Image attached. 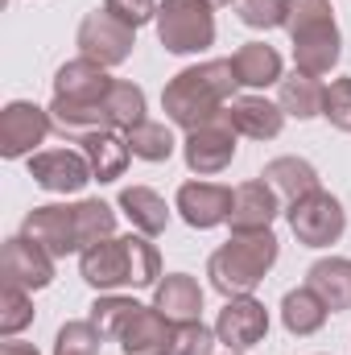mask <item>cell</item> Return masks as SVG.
Wrapping results in <instances>:
<instances>
[{
    "mask_svg": "<svg viewBox=\"0 0 351 355\" xmlns=\"http://www.w3.org/2000/svg\"><path fill=\"white\" fill-rule=\"evenodd\" d=\"M182 157H186L190 174H198V178L223 174V170L232 166V157H236V128H232L228 112H223L219 120H211V124L186 132V141H182Z\"/></svg>",
    "mask_w": 351,
    "mask_h": 355,
    "instance_id": "cell-10",
    "label": "cell"
},
{
    "mask_svg": "<svg viewBox=\"0 0 351 355\" xmlns=\"http://www.w3.org/2000/svg\"><path fill=\"white\" fill-rule=\"evenodd\" d=\"M232 198H236V190H228L219 182H186L178 190V215L190 227L207 232V227H219L232 219Z\"/></svg>",
    "mask_w": 351,
    "mask_h": 355,
    "instance_id": "cell-16",
    "label": "cell"
},
{
    "mask_svg": "<svg viewBox=\"0 0 351 355\" xmlns=\"http://www.w3.org/2000/svg\"><path fill=\"white\" fill-rule=\"evenodd\" d=\"M236 83V71H232V58H215V62H198V67H186L178 71L174 79L162 91V107L170 116V124L194 132L211 120H219L232 103V91Z\"/></svg>",
    "mask_w": 351,
    "mask_h": 355,
    "instance_id": "cell-1",
    "label": "cell"
},
{
    "mask_svg": "<svg viewBox=\"0 0 351 355\" xmlns=\"http://www.w3.org/2000/svg\"><path fill=\"white\" fill-rule=\"evenodd\" d=\"M215 335H219V343L228 352H236V355L248 352V347H257L264 335H268V310H264L252 293L228 297V306L215 318Z\"/></svg>",
    "mask_w": 351,
    "mask_h": 355,
    "instance_id": "cell-13",
    "label": "cell"
},
{
    "mask_svg": "<svg viewBox=\"0 0 351 355\" xmlns=\"http://www.w3.org/2000/svg\"><path fill=\"white\" fill-rule=\"evenodd\" d=\"M281 211V198L277 190L264 182V178H252L244 186H236V198H232V236H252V232H268L273 219Z\"/></svg>",
    "mask_w": 351,
    "mask_h": 355,
    "instance_id": "cell-17",
    "label": "cell"
},
{
    "mask_svg": "<svg viewBox=\"0 0 351 355\" xmlns=\"http://www.w3.org/2000/svg\"><path fill=\"white\" fill-rule=\"evenodd\" d=\"M50 128H54V116H50L46 107H37V103H29V99H12V103L0 112V153H4L8 162H17V157L33 153V149L50 137Z\"/></svg>",
    "mask_w": 351,
    "mask_h": 355,
    "instance_id": "cell-11",
    "label": "cell"
},
{
    "mask_svg": "<svg viewBox=\"0 0 351 355\" xmlns=\"http://www.w3.org/2000/svg\"><path fill=\"white\" fill-rule=\"evenodd\" d=\"M79 145H83L79 153L91 162V174H95V182H116V178L128 170L132 149H128V137H124V132L99 128V132L79 137Z\"/></svg>",
    "mask_w": 351,
    "mask_h": 355,
    "instance_id": "cell-19",
    "label": "cell"
},
{
    "mask_svg": "<svg viewBox=\"0 0 351 355\" xmlns=\"http://www.w3.org/2000/svg\"><path fill=\"white\" fill-rule=\"evenodd\" d=\"M264 182H268V186L277 190V198H285L289 207H293L298 198L323 190V186H318V170H314L310 162H302V157H277V162H268V166H264Z\"/></svg>",
    "mask_w": 351,
    "mask_h": 355,
    "instance_id": "cell-22",
    "label": "cell"
},
{
    "mask_svg": "<svg viewBox=\"0 0 351 355\" xmlns=\"http://www.w3.org/2000/svg\"><path fill=\"white\" fill-rule=\"evenodd\" d=\"M145 306L141 302H132V297H99L95 306H91V322L99 327V335L103 339H120L124 335V327L141 314Z\"/></svg>",
    "mask_w": 351,
    "mask_h": 355,
    "instance_id": "cell-29",
    "label": "cell"
},
{
    "mask_svg": "<svg viewBox=\"0 0 351 355\" xmlns=\"http://www.w3.org/2000/svg\"><path fill=\"white\" fill-rule=\"evenodd\" d=\"M124 137H128L132 157H141V162H170L174 149H178L174 132H170L166 124H157V120H141V124L128 128Z\"/></svg>",
    "mask_w": 351,
    "mask_h": 355,
    "instance_id": "cell-28",
    "label": "cell"
},
{
    "mask_svg": "<svg viewBox=\"0 0 351 355\" xmlns=\"http://www.w3.org/2000/svg\"><path fill=\"white\" fill-rule=\"evenodd\" d=\"M170 339H174V322H170L162 310L145 306V310L124 327L120 352L124 355H170Z\"/></svg>",
    "mask_w": 351,
    "mask_h": 355,
    "instance_id": "cell-20",
    "label": "cell"
},
{
    "mask_svg": "<svg viewBox=\"0 0 351 355\" xmlns=\"http://www.w3.org/2000/svg\"><path fill=\"white\" fill-rule=\"evenodd\" d=\"M228 355H236V352H228Z\"/></svg>",
    "mask_w": 351,
    "mask_h": 355,
    "instance_id": "cell-38",
    "label": "cell"
},
{
    "mask_svg": "<svg viewBox=\"0 0 351 355\" xmlns=\"http://www.w3.org/2000/svg\"><path fill=\"white\" fill-rule=\"evenodd\" d=\"M153 310H162L170 322H194L203 314V289L194 277L170 272L166 281L153 285Z\"/></svg>",
    "mask_w": 351,
    "mask_h": 355,
    "instance_id": "cell-21",
    "label": "cell"
},
{
    "mask_svg": "<svg viewBox=\"0 0 351 355\" xmlns=\"http://www.w3.org/2000/svg\"><path fill=\"white\" fill-rule=\"evenodd\" d=\"M236 17L248 29H277L289 17V0H236Z\"/></svg>",
    "mask_w": 351,
    "mask_h": 355,
    "instance_id": "cell-33",
    "label": "cell"
},
{
    "mask_svg": "<svg viewBox=\"0 0 351 355\" xmlns=\"http://www.w3.org/2000/svg\"><path fill=\"white\" fill-rule=\"evenodd\" d=\"M219 335L207 331L198 318L194 322H174V339H170V355H215Z\"/></svg>",
    "mask_w": 351,
    "mask_h": 355,
    "instance_id": "cell-32",
    "label": "cell"
},
{
    "mask_svg": "<svg viewBox=\"0 0 351 355\" xmlns=\"http://www.w3.org/2000/svg\"><path fill=\"white\" fill-rule=\"evenodd\" d=\"M29 322H33L29 289H21V285H4V289H0V335L12 339V335H21Z\"/></svg>",
    "mask_w": 351,
    "mask_h": 355,
    "instance_id": "cell-30",
    "label": "cell"
},
{
    "mask_svg": "<svg viewBox=\"0 0 351 355\" xmlns=\"http://www.w3.org/2000/svg\"><path fill=\"white\" fill-rule=\"evenodd\" d=\"M211 4H236V0H211Z\"/></svg>",
    "mask_w": 351,
    "mask_h": 355,
    "instance_id": "cell-37",
    "label": "cell"
},
{
    "mask_svg": "<svg viewBox=\"0 0 351 355\" xmlns=\"http://www.w3.org/2000/svg\"><path fill=\"white\" fill-rule=\"evenodd\" d=\"M99 343H103V335L91 318L87 322H67L54 335V355H99Z\"/></svg>",
    "mask_w": 351,
    "mask_h": 355,
    "instance_id": "cell-31",
    "label": "cell"
},
{
    "mask_svg": "<svg viewBox=\"0 0 351 355\" xmlns=\"http://www.w3.org/2000/svg\"><path fill=\"white\" fill-rule=\"evenodd\" d=\"M289 227H293L298 244H306V248H327V244H335V240L343 236L348 215H343V207H339L335 194L314 190V194H306V198H298V202L289 207Z\"/></svg>",
    "mask_w": 351,
    "mask_h": 355,
    "instance_id": "cell-8",
    "label": "cell"
},
{
    "mask_svg": "<svg viewBox=\"0 0 351 355\" xmlns=\"http://www.w3.org/2000/svg\"><path fill=\"white\" fill-rule=\"evenodd\" d=\"M285 29L293 37V67L302 75H331V67L343 54L339 42V25H335V8L327 0H289V17Z\"/></svg>",
    "mask_w": 351,
    "mask_h": 355,
    "instance_id": "cell-4",
    "label": "cell"
},
{
    "mask_svg": "<svg viewBox=\"0 0 351 355\" xmlns=\"http://www.w3.org/2000/svg\"><path fill=\"white\" fill-rule=\"evenodd\" d=\"M323 116L339 132H351V79H335L327 87V95H323Z\"/></svg>",
    "mask_w": 351,
    "mask_h": 355,
    "instance_id": "cell-34",
    "label": "cell"
},
{
    "mask_svg": "<svg viewBox=\"0 0 351 355\" xmlns=\"http://www.w3.org/2000/svg\"><path fill=\"white\" fill-rule=\"evenodd\" d=\"M79 272L91 289H120V285L145 289V285H157L162 257L145 236H112L79 252Z\"/></svg>",
    "mask_w": 351,
    "mask_h": 355,
    "instance_id": "cell-3",
    "label": "cell"
},
{
    "mask_svg": "<svg viewBox=\"0 0 351 355\" xmlns=\"http://www.w3.org/2000/svg\"><path fill=\"white\" fill-rule=\"evenodd\" d=\"M323 95H327V87H323L314 75H302V71H293L289 79L277 83V103H281V112L293 116V120H314V116H323Z\"/></svg>",
    "mask_w": 351,
    "mask_h": 355,
    "instance_id": "cell-26",
    "label": "cell"
},
{
    "mask_svg": "<svg viewBox=\"0 0 351 355\" xmlns=\"http://www.w3.org/2000/svg\"><path fill=\"white\" fill-rule=\"evenodd\" d=\"M0 355H37V347H33V343H17V339H8V343L0 347Z\"/></svg>",
    "mask_w": 351,
    "mask_h": 355,
    "instance_id": "cell-36",
    "label": "cell"
},
{
    "mask_svg": "<svg viewBox=\"0 0 351 355\" xmlns=\"http://www.w3.org/2000/svg\"><path fill=\"white\" fill-rule=\"evenodd\" d=\"M116 211L99 198H83L75 207H33L25 215V236L37 240L54 261L71 252H87L91 244L112 240Z\"/></svg>",
    "mask_w": 351,
    "mask_h": 355,
    "instance_id": "cell-2",
    "label": "cell"
},
{
    "mask_svg": "<svg viewBox=\"0 0 351 355\" xmlns=\"http://www.w3.org/2000/svg\"><path fill=\"white\" fill-rule=\"evenodd\" d=\"M327 302L310 289V285H302V289H289L285 293V302H281V322H285V331L289 335H314V331H323V322H327Z\"/></svg>",
    "mask_w": 351,
    "mask_h": 355,
    "instance_id": "cell-27",
    "label": "cell"
},
{
    "mask_svg": "<svg viewBox=\"0 0 351 355\" xmlns=\"http://www.w3.org/2000/svg\"><path fill=\"white\" fill-rule=\"evenodd\" d=\"M157 37L170 54H203L215 42L211 0H162L157 4Z\"/></svg>",
    "mask_w": 351,
    "mask_h": 355,
    "instance_id": "cell-7",
    "label": "cell"
},
{
    "mask_svg": "<svg viewBox=\"0 0 351 355\" xmlns=\"http://www.w3.org/2000/svg\"><path fill=\"white\" fill-rule=\"evenodd\" d=\"M306 285L327 302V310H351V261L348 257H331V261H318L306 272Z\"/></svg>",
    "mask_w": 351,
    "mask_h": 355,
    "instance_id": "cell-23",
    "label": "cell"
},
{
    "mask_svg": "<svg viewBox=\"0 0 351 355\" xmlns=\"http://www.w3.org/2000/svg\"><path fill=\"white\" fill-rule=\"evenodd\" d=\"M232 71H236V83L240 87H268V83H281V54L264 42H248L232 54Z\"/></svg>",
    "mask_w": 351,
    "mask_h": 355,
    "instance_id": "cell-24",
    "label": "cell"
},
{
    "mask_svg": "<svg viewBox=\"0 0 351 355\" xmlns=\"http://www.w3.org/2000/svg\"><path fill=\"white\" fill-rule=\"evenodd\" d=\"M132 46H137V29L124 25V21H116L108 8L87 12L83 25H79V54L91 58V62H99V67H120V62H128Z\"/></svg>",
    "mask_w": 351,
    "mask_h": 355,
    "instance_id": "cell-9",
    "label": "cell"
},
{
    "mask_svg": "<svg viewBox=\"0 0 351 355\" xmlns=\"http://www.w3.org/2000/svg\"><path fill=\"white\" fill-rule=\"evenodd\" d=\"M29 178L50 194H79L91 178V162L75 149H46L29 157Z\"/></svg>",
    "mask_w": 351,
    "mask_h": 355,
    "instance_id": "cell-14",
    "label": "cell"
},
{
    "mask_svg": "<svg viewBox=\"0 0 351 355\" xmlns=\"http://www.w3.org/2000/svg\"><path fill=\"white\" fill-rule=\"evenodd\" d=\"M0 281L21 285V289H46L54 281V257L21 232V236L4 240V248H0Z\"/></svg>",
    "mask_w": 351,
    "mask_h": 355,
    "instance_id": "cell-12",
    "label": "cell"
},
{
    "mask_svg": "<svg viewBox=\"0 0 351 355\" xmlns=\"http://www.w3.org/2000/svg\"><path fill=\"white\" fill-rule=\"evenodd\" d=\"M120 211L128 215V223L141 232V236H162L166 223H170V211H166V198L149 186H128L120 190Z\"/></svg>",
    "mask_w": 351,
    "mask_h": 355,
    "instance_id": "cell-25",
    "label": "cell"
},
{
    "mask_svg": "<svg viewBox=\"0 0 351 355\" xmlns=\"http://www.w3.org/2000/svg\"><path fill=\"white\" fill-rule=\"evenodd\" d=\"M112 75H108V67H99V62H91V58H75V62H67V67H58V75H54V103H67V107H87V103H99L108 91H112Z\"/></svg>",
    "mask_w": 351,
    "mask_h": 355,
    "instance_id": "cell-15",
    "label": "cell"
},
{
    "mask_svg": "<svg viewBox=\"0 0 351 355\" xmlns=\"http://www.w3.org/2000/svg\"><path fill=\"white\" fill-rule=\"evenodd\" d=\"M103 8H108L116 21L132 25V29H141V25L157 21V0H103Z\"/></svg>",
    "mask_w": 351,
    "mask_h": 355,
    "instance_id": "cell-35",
    "label": "cell"
},
{
    "mask_svg": "<svg viewBox=\"0 0 351 355\" xmlns=\"http://www.w3.org/2000/svg\"><path fill=\"white\" fill-rule=\"evenodd\" d=\"M50 116H54V128L62 137H87V132H99V128L128 132V128H137L145 120V91L137 87V83L116 79L112 91L99 103H87V107L50 103Z\"/></svg>",
    "mask_w": 351,
    "mask_h": 355,
    "instance_id": "cell-6",
    "label": "cell"
},
{
    "mask_svg": "<svg viewBox=\"0 0 351 355\" xmlns=\"http://www.w3.org/2000/svg\"><path fill=\"white\" fill-rule=\"evenodd\" d=\"M273 265H277V236L252 232V236H232L223 248H215L207 261V277L223 297H240L252 293Z\"/></svg>",
    "mask_w": 351,
    "mask_h": 355,
    "instance_id": "cell-5",
    "label": "cell"
},
{
    "mask_svg": "<svg viewBox=\"0 0 351 355\" xmlns=\"http://www.w3.org/2000/svg\"><path fill=\"white\" fill-rule=\"evenodd\" d=\"M228 120L240 137H252V141H273L281 128H285V112L281 103H268L261 95H240L228 103Z\"/></svg>",
    "mask_w": 351,
    "mask_h": 355,
    "instance_id": "cell-18",
    "label": "cell"
}]
</instances>
